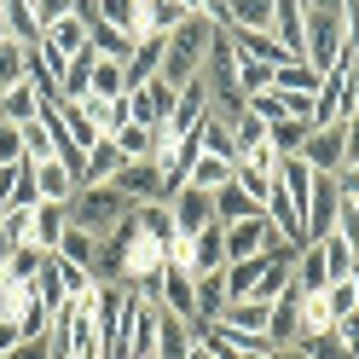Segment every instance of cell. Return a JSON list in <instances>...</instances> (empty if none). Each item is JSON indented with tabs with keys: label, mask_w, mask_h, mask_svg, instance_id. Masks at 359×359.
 I'll use <instances>...</instances> for the list:
<instances>
[{
	"label": "cell",
	"mask_w": 359,
	"mask_h": 359,
	"mask_svg": "<svg viewBox=\"0 0 359 359\" xmlns=\"http://www.w3.org/2000/svg\"><path fill=\"white\" fill-rule=\"evenodd\" d=\"M53 255H58V261H70V266H81V273H93V266H99V238L70 226V232L58 238V250H53Z\"/></svg>",
	"instance_id": "25"
},
{
	"label": "cell",
	"mask_w": 359,
	"mask_h": 359,
	"mask_svg": "<svg viewBox=\"0 0 359 359\" xmlns=\"http://www.w3.org/2000/svg\"><path fill=\"white\" fill-rule=\"evenodd\" d=\"M226 307H232V296H226V273L197 278V325H215ZM197 325H191V330H197Z\"/></svg>",
	"instance_id": "20"
},
{
	"label": "cell",
	"mask_w": 359,
	"mask_h": 359,
	"mask_svg": "<svg viewBox=\"0 0 359 359\" xmlns=\"http://www.w3.org/2000/svg\"><path fill=\"white\" fill-rule=\"evenodd\" d=\"M243 359H273V353H243Z\"/></svg>",
	"instance_id": "46"
},
{
	"label": "cell",
	"mask_w": 359,
	"mask_h": 359,
	"mask_svg": "<svg viewBox=\"0 0 359 359\" xmlns=\"http://www.w3.org/2000/svg\"><path fill=\"white\" fill-rule=\"evenodd\" d=\"M266 313H273V307H261V302H232L215 325H232L238 336H266Z\"/></svg>",
	"instance_id": "31"
},
{
	"label": "cell",
	"mask_w": 359,
	"mask_h": 359,
	"mask_svg": "<svg viewBox=\"0 0 359 359\" xmlns=\"http://www.w3.org/2000/svg\"><path fill=\"white\" fill-rule=\"evenodd\" d=\"M191 12H197V0H145V24H151V35H174Z\"/></svg>",
	"instance_id": "23"
},
{
	"label": "cell",
	"mask_w": 359,
	"mask_h": 359,
	"mask_svg": "<svg viewBox=\"0 0 359 359\" xmlns=\"http://www.w3.org/2000/svg\"><path fill=\"white\" fill-rule=\"evenodd\" d=\"M353 203H359V197H353Z\"/></svg>",
	"instance_id": "47"
},
{
	"label": "cell",
	"mask_w": 359,
	"mask_h": 359,
	"mask_svg": "<svg viewBox=\"0 0 359 359\" xmlns=\"http://www.w3.org/2000/svg\"><path fill=\"white\" fill-rule=\"evenodd\" d=\"M215 35H220V29L203 18V0H197V12L168 35V53H163V70H156V76H163L168 87L197 81V76H203V58H209V41H215Z\"/></svg>",
	"instance_id": "2"
},
{
	"label": "cell",
	"mask_w": 359,
	"mask_h": 359,
	"mask_svg": "<svg viewBox=\"0 0 359 359\" xmlns=\"http://www.w3.org/2000/svg\"><path fill=\"white\" fill-rule=\"evenodd\" d=\"M342 133H348V163L359 168V110H353V116L342 122Z\"/></svg>",
	"instance_id": "43"
},
{
	"label": "cell",
	"mask_w": 359,
	"mask_h": 359,
	"mask_svg": "<svg viewBox=\"0 0 359 359\" xmlns=\"http://www.w3.org/2000/svg\"><path fill=\"white\" fill-rule=\"evenodd\" d=\"M116 99H128V87H122V64L93 58V87H87V99H81V104H116Z\"/></svg>",
	"instance_id": "22"
},
{
	"label": "cell",
	"mask_w": 359,
	"mask_h": 359,
	"mask_svg": "<svg viewBox=\"0 0 359 359\" xmlns=\"http://www.w3.org/2000/svg\"><path fill=\"white\" fill-rule=\"evenodd\" d=\"M266 273V255H250V261H226V296L232 302H250L255 296V284Z\"/></svg>",
	"instance_id": "27"
},
{
	"label": "cell",
	"mask_w": 359,
	"mask_h": 359,
	"mask_svg": "<svg viewBox=\"0 0 359 359\" xmlns=\"http://www.w3.org/2000/svg\"><path fill=\"white\" fill-rule=\"evenodd\" d=\"M319 255H325V278H330V284H342V278L359 273V255L348 250L342 238H319ZM330 284H325V290H330Z\"/></svg>",
	"instance_id": "30"
},
{
	"label": "cell",
	"mask_w": 359,
	"mask_h": 359,
	"mask_svg": "<svg viewBox=\"0 0 359 359\" xmlns=\"http://www.w3.org/2000/svg\"><path fill=\"white\" fill-rule=\"evenodd\" d=\"M87 87H93V47H87L81 58H70V64H64L58 99H64V104H81V99H87Z\"/></svg>",
	"instance_id": "28"
},
{
	"label": "cell",
	"mask_w": 359,
	"mask_h": 359,
	"mask_svg": "<svg viewBox=\"0 0 359 359\" xmlns=\"http://www.w3.org/2000/svg\"><path fill=\"white\" fill-rule=\"evenodd\" d=\"M0 41H6V0H0Z\"/></svg>",
	"instance_id": "45"
},
{
	"label": "cell",
	"mask_w": 359,
	"mask_h": 359,
	"mask_svg": "<svg viewBox=\"0 0 359 359\" xmlns=\"http://www.w3.org/2000/svg\"><path fill=\"white\" fill-rule=\"evenodd\" d=\"M209 203H215V226H238V220L261 215V203H250V197L238 191V180H232V186H220V191L209 197Z\"/></svg>",
	"instance_id": "24"
},
{
	"label": "cell",
	"mask_w": 359,
	"mask_h": 359,
	"mask_svg": "<svg viewBox=\"0 0 359 359\" xmlns=\"http://www.w3.org/2000/svg\"><path fill=\"white\" fill-rule=\"evenodd\" d=\"M191 325H180V319H156V359H191Z\"/></svg>",
	"instance_id": "26"
},
{
	"label": "cell",
	"mask_w": 359,
	"mask_h": 359,
	"mask_svg": "<svg viewBox=\"0 0 359 359\" xmlns=\"http://www.w3.org/2000/svg\"><path fill=\"white\" fill-rule=\"evenodd\" d=\"M41 41H47L58 58H81V53H87V24H81V18H76V6H70V18H58V24L41 35Z\"/></svg>",
	"instance_id": "19"
},
{
	"label": "cell",
	"mask_w": 359,
	"mask_h": 359,
	"mask_svg": "<svg viewBox=\"0 0 359 359\" xmlns=\"http://www.w3.org/2000/svg\"><path fill=\"white\" fill-rule=\"evenodd\" d=\"M18 163H24V133L12 122H0V168H18Z\"/></svg>",
	"instance_id": "40"
},
{
	"label": "cell",
	"mask_w": 359,
	"mask_h": 359,
	"mask_svg": "<svg viewBox=\"0 0 359 359\" xmlns=\"http://www.w3.org/2000/svg\"><path fill=\"white\" fill-rule=\"evenodd\" d=\"M174 99H180V87H168L163 76H156V81H145V87H140V93H128V116L140 122V128H151V133H156V128L174 116Z\"/></svg>",
	"instance_id": "6"
},
{
	"label": "cell",
	"mask_w": 359,
	"mask_h": 359,
	"mask_svg": "<svg viewBox=\"0 0 359 359\" xmlns=\"http://www.w3.org/2000/svg\"><path fill=\"white\" fill-rule=\"evenodd\" d=\"M64 215H70V226H76V232L110 238V232H116L122 220L133 215V203H122V197L110 191V186H81V191L70 197V209H64Z\"/></svg>",
	"instance_id": "3"
},
{
	"label": "cell",
	"mask_w": 359,
	"mask_h": 359,
	"mask_svg": "<svg viewBox=\"0 0 359 359\" xmlns=\"http://www.w3.org/2000/svg\"><path fill=\"white\" fill-rule=\"evenodd\" d=\"M110 191L122 197V203H133V209H145V203H163V168L151 163H122V174L110 180Z\"/></svg>",
	"instance_id": "5"
},
{
	"label": "cell",
	"mask_w": 359,
	"mask_h": 359,
	"mask_svg": "<svg viewBox=\"0 0 359 359\" xmlns=\"http://www.w3.org/2000/svg\"><path fill=\"white\" fill-rule=\"evenodd\" d=\"M296 156H302L313 174H336V168L348 163V133L336 128V122H330V128H313V133H307V145H302Z\"/></svg>",
	"instance_id": "7"
},
{
	"label": "cell",
	"mask_w": 359,
	"mask_h": 359,
	"mask_svg": "<svg viewBox=\"0 0 359 359\" xmlns=\"http://www.w3.org/2000/svg\"><path fill=\"white\" fill-rule=\"evenodd\" d=\"M336 336H342V342H348V353L359 359V313H348V319L336 325Z\"/></svg>",
	"instance_id": "42"
},
{
	"label": "cell",
	"mask_w": 359,
	"mask_h": 359,
	"mask_svg": "<svg viewBox=\"0 0 359 359\" xmlns=\"http://www.w3.org/2000/svg\"><path fill=\"white\" fill-rule=\"evenodd\" d=\"M330 180H336V191H342L348 203H353V197H359V168H353V163H342V168H336Z\"/></svg>",
	"instance_id": "41"
},
{
	"label": "cell",
	"mask_w": 359,
	"mask_h": 359,
	"mask_svg": "<svg viewBox=\"0 0 359 359\" xmlns=\"http://www.w3.org/2000/svg\"><path fill=\"white\" fill-rule=\"evenodd\" d=\"M58 128L64 133H70V145L87 156V151H93L99 140H104V133H99V122H93V110H87V104H58Z\"/></svg>",
	"instance_id": "17"
},
{
	"label": "cell",
	"mask_w": 359,
	"mask_h": 359,
	"mask_svg": "<svg viewBox=\"0 0 359 359\" xmlns=\"http://www.w3.org/2000/svg\"><path fill=\"white\" fill-rule=\"evenodd\" d=\"M302 18H307V64L330 76L348 47V0H302Z\"/></svg>",
	"instance_id": "1"
},
{
	"label": "cell",
	"mask_w": 359,
	"mask_h": 359,
	"mask_svg": "<svg viewBox=\"0 0 359 359\" xmlns=\"http://www.w3.org/2000/svg\"><path fill=\"white\" fill-rule=\"evenodd\" d=\"M307 359H353L348 353V342H342V336H336V330H319V336H302V342H296Z\"/></svg>",
	"instance_id": "37"
},
{
	"label": "cell",
	"mask_w": 359,
	"mask_h": 359,
	"mask_svg": "<svg viewBox=\"0 0 359 359\" xmlns=\"http://www.w3.org/2000/svg\"><path fill=\"white\" fill-rule=\"evenodd\" d=\"M156 307L168 313V319H180V325H197V278L180 266V255H168V266H163V290H156Z\"/></svg>",
	"instance_id": "4"
},
{
	"label": "cell",
	"mask_w": 359,
	"mask_h": 359,
	"mask_svg": "<svg viewBox=\"0 0 359 359\" xmlns=\"http://www.w3.org/2000/svg\"><path fill=\"white\" fill-rule=\"evenodd\" d=\"M41 116V93L29 81H18V87H6V93H0V122H12V128H29Z\"/></svg>",
	"instance_id": "18"
},
{
	"label": "cell",
	"mask_w": 359,
	"mask_h": 359,
	"mask_svg": "<svg viewBox=\"0 0 359 359\" xmlns=\"http://www.w3.org/2000/svg\"><path fill=\"white\" fill-rule=\"evenodd\" d=\"M266 342H273V353L302 342V296L296 290H284V302H273V313H266Z\"/></svg>",
	"instance_id": "12"
},
{
	"label": "cell",
	"mask_w": 359,
	"mask_h": 359,
	"mask_svg": "<svg viewBox=\"0 0 359 359\" xmlns=\"http://www.w3.org/2000/svg\"><path fill=\"white\" fill-rule=\"evenodd\" d=\"M116 174H122V151L110 145V140H99L93 151L81 156V174H76V191H81V186H110V180H116Z\"/></svg>",
	"instance_id": "14"
},
{
	"label": "cell",
	"mask_w": 359,
	"mask_h": 359,
	"mask_svg": "<svg viewBox=\"0 0 359 359\" xmlns=\"http://www.w3.org/2000/svg\"><path fill=\"white\" fill-rule=\"evenodd\" d=\"M273 41L284 47L290 64H307V18H302V0H273Z\"/></svg>",
	"instance_id": "8"
},
{
	"label": "cell",
	"mask_w": 359,
	"mask_h": 359,
	"mask_svg": "<svg viewBox=\"0 0 359 359\" xmlns=\"http://www.w3.org/2000/svg\"><path fill=\"white\" fill-rule=\"evenodd\" d=\"M273 359H307V353H302V348H278Z\"/></svg>",
	"instance_id": "44"
},
{
	"label": "cell",
	"mask_w": 359,
	"mask_h": 359,
	"mask_svg": "<svg viewBox=\"0 0 359 359\" xmlns=\"http://www.w3.org/2000/svg\"><path fill=\"white\" fill-rule=\"evenodd\" d=\"M319 302H325V313H330V325H342L348 313H359V284H353V278H342V284L319 290Z\"/></svg>",
	"instance_id": "34"
},
{
	"label": "cell",
	"mask_w": 359,
	"mask_h": 359,
	"mask_svg": "<svg viewBox=\"0 0 359 359\" xmlns=\"http://www.w3.org/2000/svg\"><path fill=\"white\" fill-rule=\"evenodd\" d=\"M29 180H35V197H41V203L70 209V197H76V174L64 168V163H29Z\"/></svg>",
	"instance_id": "13"
},
{
	"label": "cell",
	"mask_w": 359,
	"mask_h": 359,
	"mask_svg": "<svg viewBox=\"0 0 359 359\" xmlns=\"http://www.w3.org/2000/svg\"><path fill=\"white\" fill-rule=\"evenodd\" d=\"M319 87H325V76L313 64H278L273 70V93H284V99H319Z\"/></svg>",
	"instance_id": "16"
},
{
	"label": "cell",
	"mask_w": 359,
	"mask_h": 359,
	"mask_svg": "<svg viewBox=\"0 0 359 359\" xmlns=\"http://www.w3.org/2000/svg\"><path fill=\"white\" fill-rule=\"evenodd\" d=\"M226 232V261H250V255H266V243H273V220L266 215H250V220H238V226H220Z\"/></svg>",
	"instance_id": "10"
},
{
	"label": "cell",
	"mask_w": 359,
	"mask_h": 359,
	"mask_svg": "<svg viewBox=\"0 0 359 359\" xmlns=\"http://www.w3.org/2000/svg\"><path fill=\"white\" fill-rule=\"evenodd\" d=\"M197 140H203V156H220V163H238V140H232V128H226V122L203 116V128H197Z\"/></svg>",
	"instance_id": "32"
},
{
	"label": "cell",
	"mask_w": 359,
	"mask_h": 359,
	"mask_svg": "<svg viewBox=\"0 0 359 359\" xmlns=\"http://www.w3.org/2000/svg\"><path fill=\"white\" fill-rule=\"evenodd\" d=\"M110 145L122 151V163H145V156L156 151V133H151V128H140V122H122L116 133H110Z\"/></svg>",
	"instance_id": "29"
},
{
	"label": "cell",
	"mask_w": 359,
	"mask_h": 359,
	"mask_svg": "<svg viewBox=\"0 0 359 359\" xmlns=\"http://www.w3.org/2000/svg\"><path fill=\"white\" fill-rule=\"evenodd\" d=\"M93 18H99V24H110L116 35H128V41H145V35H151L145 0H93Z\"/></svg>",
	"instance_id": "11"
},
{
	"label": "cell",
	"mask_w": 359,
	"mask_h": 359,
	"mask_svg": "<svg viewBox=\"0 0 359 359\" xmlns=\"http://www.w3.org/2000/svg\"><path fill=\"white\" fill-rule=\"evenodd\" d=\"M307 133H313L307 122H273V128H266V145H273L278 156H296L307 145Z\"/></svg>",
	"instance_id": "36"
},
{
	"label": "cell",
	"mask_w": 359,
	"mask_h": 359,
	"mask_svg": "<svg viewBox=\"0 0 359 359\" xmlns=\"http://www.w3.org/2000/svg\"><path fill=\"white\" fill-rule=\"evenodd\" d=\"M53 278H58V290H64V302H87V296H93V273H81V266H70V261H58L53 255Z\"/></svg>",
	"instance_id": "33"
},
{
	"label": "cell",
	"mask_w": 359,
	"mask_h": 359,
	"mask_svg": "<svg viewBox=\"0 0 359 359\" xmlns=\"http://www.w3.org/2000/svg\"><path fill=\"white\" fill-rule=\"evenodd\" d=\"M24 133V163H53V133L47 122H29V128H18Z\"/></svg>",
	"instance_id": "38"
},
{
	"label": "cell",
	"mask_w": 359,
	"mask_h": 359,
	"mask_svg": "<svg viewBox=\"0 0 359 359\" xmlns=\"http://www.w3.org/2000/svg\"><path fill=\"white\" fill-rule=\"evenodd\" d=\"M6 41L18 47H41V24H35V0H6Z\"/></svg>",
	"instance_id": "21"
},
{
	"label": "cell",
	"mask_w": 359,
	"mask_h": 359,
	"mask_svg": "<svg viewBox=\"0 0 359 359\" xmlns=\"http://www.w3.org/2000/svg\"><path fill=\"white\" fill-rule=\"evenodd\" d=\"M168 220H174L180 243H191L203 226H215V203H209L203 191H191V186H186V191H174V197H168Z\"/></svg>",
	"instance_id": "9"
},
{
	"label": "cell",
	"mask_w": 359,
	"mask_h": 359,
	"mask_svg": "<svg viewBox=\"0 0 359 359\" xmlns=\"http://www.w3.org/2000/svg\"><path fill=\"white\" fill-rule=\"evenodd\" d=\"M64 232H70V215H64L58 203H41V209L29 215V250H41V255H53Z\"/></svg>",
	"instance_id": "15"
},
{
	"label": "cell",
	"mask_w": 359,
	"mask_h": 359,
	"mask_svg": "<svg viewBox=\"0 0 359 359\" xmlns=\"http://www.w3.org/2000/svg\"><path fill=\"white\" fill-rule=\"evenodd\" d=\"M238 93H243V99H255V93H273V64L238 58Z\"/></svg>",
	"instance_id": "35"
},
{
	"label": "cell",
	"mask_w": 359,
	"mask_h": 359,
	"mask_svg": "<svg viewBox=\"0 0 359 359\" xmlns=\"http://www.w3.org/2000/svg\"><path fill=\"white\" fill-rule=\"evenodd\" d=\"M24 81V47L18 41H0V93Z\"/></svg>",
	"instance_id": "39"
}]
</instances>
